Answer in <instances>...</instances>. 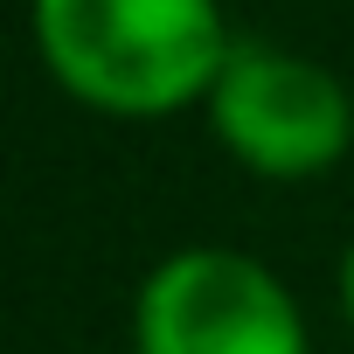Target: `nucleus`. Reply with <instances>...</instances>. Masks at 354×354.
Returning a JSON list of instances; mask_svg holds the SVG:
<instances>
[{"label":"nucleus","mask_w":354,"mask_h":354,"mask_svg":"<svg viewBox=\"0 0 354 354\" xmlns=\"http://www.w3.org/2000/svg\"><path fill=\"white\" fill-rule=\"evenodd\" d=\"M139 354H313L285 278L243 250H174L146 271L132 306Z\"/></svg>","instance_id":"nucleus-2"},{"label":"nucleus","mask_w":354,"mask_h":354,"mask_svg":"<svg viewBox=\"0 0 354 354\" xmlns=\"http://www.w3.org/2000/svg\"><path fill=\"white\" fill-rule=\"evenodd\" d=\"M35 49L77 104L167 118L209 104L236 42L216 0H35Z\"/></svg>","instance_id":"nucleus-1"},{"label":"nucleus","mask_w":354,"mask_h":354,"mask_svg":"<svg viewBox=\"0 0 354 354\" xmlns=\"http://www.w3.org/2000/svg\"><path fill=\"white\" fill-rule=\"evenodd\" d=\"M340 306H347V326H354V243H347V257H340Z\"/></svg>","instance_id":"nucleus-4"},{"label":"nucleus","mask_w":354,"mask_h":354,"mask_svg":"<svg viewBox=\"0 0 354 354\" xmlns=\"http://www.w3.org/2000/svg\"><path fill=\"white\" fill-rule=\"evenodd\" d=\"M209 125L264 181H313L354 146V97L306 56L236 42L209 91Z\"/></svg>","instance_id":"nucleus-3"}]
</instances>
